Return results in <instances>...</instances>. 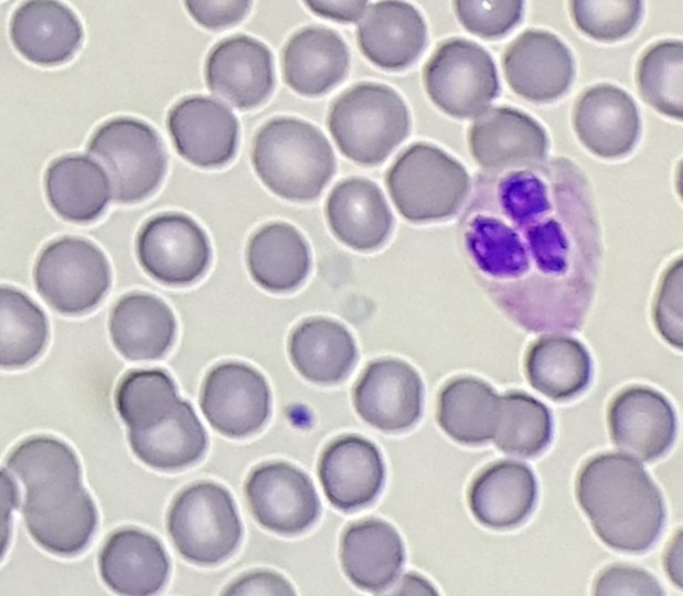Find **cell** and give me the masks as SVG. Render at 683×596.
<instances>
[{
  "label": "cell",
  "mask_w": 683,
  "mask_h": 596,
  "mask_svg": "<svg viewBox=\"0 0 683 596\" xmlns=\"http://www.w3.org/2000/svg\"><path fill=\"white\" fill-rule=\"evenodd\" d=\"M288 353L305 379L321 385L344 380L357 359L355 341L349 330L323 317L309 318L292 330Z\"/></svg>",
  "instance_id": "1f68e13d"
},
{
  "label": "cell",
  "mask_w": 683,
  "mask_h": 596,
  "mask_svg": "<svg viewBox=\"0 0 683 596\" xmlns=\"http://www.w3.org/2000/svg\"><path fill=\"white\" fill-rule=\"evenodd\" d=\"M9 34L24 58L42 66L70 61L84 40L83 25L75 12L53 0L21 3L12 13Z\"/></svg>",
  "instance_id": "603a6c76"
},
{
  "label": "cell",
  "mask_w": 683,
  "mask_h": 596,
  "mask_svg": "<svg viewBox=\"0 0 683 596\" xmlns=\"http://www.w3.org/2000/svg\"><path fill=\"white\" fill-rule=\"evenodd\" d=\"M326 216L334 236L346 246L367 252L384 244L393 228V215L373 181L351 177L330 192Z\"/></svg>",
  "instance_id": "4316f807"
},
{
  "label": "cell",
  "mask_w": 683,
  "mask_h": 596,
  "mask_svg": "<svg viewBox=\"0 0 683 596\" xmlns=\"http://www.w3.org/2000/svg\"><path fill=\"white\" fill-rule=\"evenodd\" d=\"M609 435L626 455L650 462L663 457L676 436V415L670 401L647 385L620 390L607 409Z\"/></svg>",
  "instance_id": "e0dca14e"
},
{
  "label": "cell",
  "mask_w": 683,
  "mask_h": 596,
  "mask_svg": "<svg viewBox=\"0 0 683 596\" xmlns=\"http://www.w3.org/2000/svg\"><path fill=\"white\" fill-rule=\"evenodd\" d=\"M470 152L487 172L535 169L543 163L548 139L543 126L513 107H492L479 115L468 132Z\"/></svg>",
  "instance_id": "2e32d148"
},
{
  "label": "cell",
  "mask_w": 683,
  "mask_h": 596,
  "mask_svg": "<svg viewBox=\"0 0 683 596\" xmlns=\"http://www.w3.org/2000/svg\"><path fill=\"white\" fill-rule=\"evenodd\" d=\"M38 294L55 311L81 316L96 308L111 285L104 252L78 236H62L45 245L34 267Z\"/></svg>",
  "instance_id": "9c48e42d"
},
{
  "label": "cell",
  "mask_w": 683,
  "mask_h": 596,
  "mask_svg": "<svg viewBox=\"0 0 683 596\" xmlns=\"http://www.w3.org/2000/svg\"><path fill=\"white\" fill-rule=\"evenodd\" d=\"M204 77L213 94L235 108L252 109L274 89L271 52L265 43L246 34L225 38L210 50Z\"/></svg>",
  "instance_id": "d6986e66"
},
{
  "label": "cell",
  "mask_w": 683,
  "mask_h": 596,
  "mask_svg": "<svg viewBox=\"0 0 683 596\" xmlns=\"http://www.w3.org/2000/svg\"><path fill=\"white\" fill-rule=\"evenodd\" d=\"M328 128L346 158L375 166L408 136L410 117L405 102L392 87L363 82L332 103Z\"/></svg>",
  "instance_id": "5b68a950"
},
{
  "label": "cell",
  "mask_w": 683,
  "mask_h": 596,
  "mask_svg": "<svg viewBox=\"0 0 683 596\" xmlns=\"http://www.w3.org/2000/svg\"><path fill=\"white\" fill-rule=\"evenodd\" d=\"M463 244L483 291L530 332L579 330L593 306L601 242L579 175L519 169L481 187Z\"/></svg>",
  "instance_id": "6da1fadb"
},
{
  "label": "cell",
  "mask_w": 683,
  "mask_h": 596,
  "mask_svg": "<svg viewBox=\"0 0 683 596\" xmlns=\"http://www.w3.org/2000/svg\"><path fill=\"white\" fill-rule=\"evenodd\" d=\"M455 12L461 25L485 40L504 36L523 17V1H455Z\"/></svg>",
  "instance_id": "60d3db41"
},
{
  "label": "cell",
  "mask_w": 683,
  "mask_h": 596,
  "mask_svg": "<svg viewBox=\"0 0 683 596\" xmlns=\"http://www.w3.org/2000/svg\"><path fill=\"white\" fill-rule=\"evenodd\" d=\"M6 466L24 487L21 512L33 541L57 556L84 552L97 531L98 512L74 449L58 438L35 435L13 447Z\"/></svg>",
  "instance_id": "7a4b0ae2"
},
{
  "label": "cell",
  "mask_w": 683,
  "mask_h": 596,
  "mask_svg": "<svg viewBox=\"0 0 683 596\" xmlns=\"http://www.w3.org/2000/svg\"><path fill=\"white\" fill-rule=\"evenodd\" d=\"M281 64L285 83L302 96L314 97L328 93L344 79L350 54L337 32L310 25L288 40Z\"/></svg>",
  "instance_id": "f1b7e54d"
},
{
  "label": "cell",
  "mask_w": 683,
  "mask_h": 596,
  "mask_svg": "<svg viewBox=\"0 0 683 596\" xmlns=\"http://www.w3.org/2000/svg\"><path fill=\"white\" fill-rule=\"evenodd\" d=\"M87 152L107 173L114 199L134 204L160 187L167 171V155L157 130L132 117H115L90 136Z\"/></svg>",
  "instance_id": "ba28073f"
},
{
  "label": "cell",
  "mask_w": 683,
  "mask_h": 596,
  "mask_svg": "<svg viewBox=\"0 0 683 596\" xmlns=\"http://www.w3.org/2000/svg\"><path fill=\"white\" fill-rule=\"evenodd\" d=\"M318 476L334 508L354 511L377 498L385 481V465L374 443L355 434L342 435L323 448Z\"/></svg>",
  "instance_id": "ffe728a7"
},
{
  "label": "cell",
  "mask_w": 683,
  "mask_h": 596,
  "mask_svg": "<svg viewBox=\"0 0 683 596\" xmlns=\"http://www.w3.org/2000/svg\"><path fill=\"white\" fill-rule=\"evenodd\" d=\"M683 43L658 41L641 54L636 83L641 98L659 113L682 119Z\"/></svg>",
  "instance_id": "f35d334b"
},
{
  "label": "cell",
  "mask_w": 683,
  "mask_h": 596,
  "mask_svg": "<svg viewBox=\"0 0 683 596\" xmlns=\"http://www.w3.org/2000/svg\"><path fill=\"white\" fill-rule=\"evenodd\" d=\"M361 52L374 65L388 71L410 66L427 44V26L420 12L404 1L372 4L356 30Z\"/></svg>",
  "instance_id": "d4e9b609"
},
{
  "label": "cell",
  "mask_w": 683,
  "mask_h": 596,
  "mask_svg": "<svg viewBox=\"0 0 683 596\" xmlns=\"http://www.w3.org/2000/svg\"><path fill=\"white\" fill-rule=\"evenodd\" d=\"M136 255L142 269L157 281L189 286L201 279L212 260L206 232L191 216L163 212L148 219L136 237Z\"/></svg>",
  "instance_id": "8fae6325"
},
{
  "label": "cell",
  "mask_w": 683,
  "mask_h": 596,
  "mask_svg": "<svg viewBox=\"0 0 683 596\" xmlns=\"http://www.w3.org/2000/svg\"><path fill=\"white\" fill-rule=\"evenodd\" d=\"M575 494L596 535L616 551L647 552L663 531L662 492L643 466L626 454L588 459L578 471Z\"/></svg>",
  "instance_id": "3957f363"
},
{
  "label": "cell",
  "mask_w": 683,
  "mask_h": 596,
  "mask_svg": "<svg viewBox=\"0 0 683 596\" xmlns=\"http://www.w3.org/2000/svg\"><path fill=\"white\" fill-rule=\"evenodd\" d=\"M554 434L553 416L540 400L517 390L500 397V416L493 443L502 453L535 458L547 449Z\"/></svg>",
  "instance_id": "8d00e7d4"
},
{
  "label": "cell",
  "mask_w": 683,
  "mask_h": 596,
  "mask_svg": "<svg viewBox=\"0 0 683 596\" xmlns=\"http://www.w3.org/2000/svg\"><path fill=\"white\" fill-rule=\"evenodd\" d=\"M190 15L209 30H222L241 22L250 10V1H185Z\"/></svg>",
  "instance_id": "ee69618b"
},
{
  "label": "cell",
  "mask_w": 683,
  "mask_h": 596,
  "mask_svg": "<svg viewBox=\"0 0 683 596\" xmlns=\"http://www.w3.org/2000/svg\"><path fill=\"white\" fill-rule=\"evenodd\" d=\"M359 416L374 428L397 433L421 417L424 385L418 372L399 359H380L366 365L353 389Z\"/></svg>",
  "instance_id": "5bb4252c"
},
{
  "label": "cell",
  "mask_w": 683,
  "mask_h": 596,
  "mask_svg": "<svg viewBox=\"0 0 683 596\" xmlns=\"http://www.w3.org/2000/svg\"><path fill=\"white\" fill-rule=\"evenodd\" d=\"M181 398L172 376L162 369L128 371L118 382L114 402L128 430L150 428L168 417Z\"/></svg>",
  "instance_id": "74e56055"
},
{
  "label": "cell",
  "mask_w": 683,
  "mask_h": 596,
  "mask_svg": "<svg viewBox=\"0 0 683 596\" xmlns=\"http://www.w3.org/2000/svg\"><path fill=\"white\" fill-rule=\"evenodd\" d=\"M108 329L116 350L128 361H153L172 348L177 320L171 308L156 295L132 291L114 305Z\"/></svg>",
  "instance_id": "83f0119b"
},
{
  "label": "cell",
  "mask_w": 683,
  "mask_h": 596,
  "mask_svg": "<svg viewBox=\"0 0 683 596\" xmlns=\"http://www.w3.org/2000/svg\"><path fill=\"white\" fill-rule=\"evenodd\" d=\"M252 163L262 182L289 201L318 198L335 171L332 147L322 131L295 117H276L256 132Z\"/></svg>",
  "instance_id": "277c9868"
},
{
  "label": "cell",
  "mask_w": 683,
  "mask_h": 596,
  "mask_svg": "<svg viewBox=\"0 0 683 596\" xmlns=\"http://www.w3.org/2000/svg\"><path fill=\"white\" fill-rule=\"evenodd\" d=\"M385 181L399 214L415 223L453 216L471 185L462 163L428 142H415L404 150Z\"/></svg>",
  "instance_id": "8992f818"
},
{
  "label": "cell",
  "mask_w": 683,
  "mask_h": 596,
  "mask_svg": "<svg viewBox=\"0 0 683 596\" xmlns=\"http://www.w3.org/2000/svg\"><path fill=\"white\" fill-rule=\"evenodd\" d=\"M246 262L252 278L274 292L296 289L311 268L307 241L296 227L285 222L268 223L250 236Z\"/></svg>",
  "instance_id": "e575fe53"
},
{
  "label": "cell",
  "mask_w": 683,
  "mask_h": 596,
  "mask_svg": "<svg viewBox=\"0 0 683 596\" xmlns=\"http://www.w3.org/2000/svg\"><path fill=\"white\" fill-rule=\"evenodd\" d=\"M200 408L223 436L241 439L258 432L270 415V390L264 375L239 361H224L206 373Z\"/></svg>",
  "instance_id": "7c38bea8"
},
{
  "label": "cell",
  "mask_w": 683,
  "mask_h": 596,
  "mask_svg": "<svg viewBox=\"0 0 683 596\" xmlns=\"http://www.w3.org/2000/svg\"><path fill=\"white\" fill-rule=\"evenodd\" d=\"M570 17L576 28L599 42H617L630 35L643 13L636 0L570 1Z\"/></svg>",
  "instance_id": "ab89813d"
},
{
  "label": "cell",
  "mask_w": 683,
  "mask_h": 596,
  "mask_svg": "<svg viewBox=\"0 0 683 596\" xmlns=\"http://www.w3.org/2000/svg\"><path fill=\"white\" fill-rule=\"evenodd\" d=\"M167 128L177 152L200 168H220L235 156L239 125L233 111L221 102L191 95L175 103L168 113Z\"/></svg>",
  "instance_id": "ac0fdd59"
},
{
  "label": "cell",
  "mask_w": 683,
  "mask_h": 596,
  "mask_svg": "<svg viewBox=\"0 0 683 596\" xmlns=\"http://www.w3.org/2000/svg\"><path fill=\"white\" fill-rule=\"evenodd\" d=\"M244 494L254 519L281 535H297L320 517L321 504L312 480L286 461L255 467L244 483Z\"/></svg>",
  "instance_id": "4fadbf2b"
},
{
  "label": "cell",
  "mask_w": 683,
  "mask_h": 596,
  "mask_svg": "<svg viewBox=\"0 0 683 596\" xmlns=\"http://www.w3.org/2000/svg\"><path fill=\"white\" fill-rule=\"evenodd\" d=\"M652 319L659 334L682 349V258L663 272L653 300Z\"/></svg>",
  "instance_id": "b9f144b4"
},
{
  "label": "cell",
  "mask_w": 683,
  "mask_h": 596,
  "mask_svg": "<svg viewBox=\"0 0 683 596\" xmlns=\"http://www.w3.org/2000/svg\"><path fill=\"white\" fill-rule=\"evenodd\" d=\"M97 563L103 582L120 595H154L166 586L171 573V560L161 541L132 526L108 535Z\"/></svg>",
  "instance_id": "7402d4cb"
},
{
  "label": "cell",
  "mask_w": 683,
  "mask_h": 596,
  "mask_svg": "<svg viewBox=\"0 0 683 596\" xmlns=\"http://www.w3.org/2000/svg\"><path fill=\"white\" fill-rule=\"evenodd\" d=\"M499 416V394L479 377H452L438 393L437 423L445 434L459 444L478 446L492 440Z\"/></svg>",
  "instance_id": "836d02e7"
},
{
  "label": "cell",
  "mask_w": 683,
  "mask_h": 596,
  "mask_svg": "<svg viewBox=\"0 0 683 596\" xmlns=\"http://www.w3.org/2000/svg\"><path fill=\"white\" fill-rule=\"evenodd\" d=\"M44 190L53 211L76 224L99 219L113 192L103 167L83 155H64L54 159L44 174Z\"/></svg>",
  "instance_id": "f546056e"
},
{
  "label": "cell",
  "mask_w": 683,
  "mask_h": 596,
  "mask_svg": "<svg viewBox=\"0 0 683 596\" xmlns=\"http://www.w3.org/2000/svg\"><path fill=\"white\" fill-rule=\"evenodd\" d=\"M423 82L431 102L453 118L479 116L499 94L497 67L478 43L452 38L435 50Z\"/></svg>",
  "instance_id": "30bf717a"
},
{
  "label": "cell",
  "mask_w": 683,
  "mask_h": 596,
  "mask_svg": "<svg viewBox=\"0 0 683 596\" xmlns=\"http://www.w3.org/2000/svg\"><path fill=\"white\" fill-rule=\"evenodd\" d=\"M1 339L0 364L4 370L24 368L44 351L49 320L41 307L23 291L2 286L0 289Z\"/></svg>",
  "instance_id": "d590c367"
},
{
  "label": "cell",
  "mask_w": 683,
  "mask_h": 596,
  "mask_svg": "<svg viewBox=\"0 0 683 596\" xmlns=\"http://www.w3.org/2000/svg\"><path fill=\"white\" fill-rule=\"evenodd\" d=\"M306 6L322 18L339 22H356L366 9V1H306Z\"/></svg>",
  "instance_id": "bcb514c9"
},
{
  "label": "cell",
  "mask_w": 683,
  "mask_h": 596,
  "mask_svg": "<svg viewBox=\"0 0 683 596\" xmlns=\"http://www.w3.org/2000/svg\"><path fill=\"white\" fill-rule=\"evenodd\" d=\"M503 74L511 89L536 104H547L570 88L575 61L569 47L554 33L529 29L505 49Z\"/></svg>",
  "instance_id": "9a60e30c"
},
{
  "label": "cell",
  "mask_w": 683,
  "mask_h": 596,
  "mask_svg": "<svg viewBox=\"0 0 683 596\" xmlns=\"http://www.w3.org/2000/svg\"><path fill=\"white\" fill-rule=\"evenodd\" d=\"M573 127L594 155L618 159L630 153L641 131L639 109L625 89L598 84L584 91L573 108Z\"/></svg>",
  "instance_id": "44dd1931"
},
{
  "label": "cell",
  "mask_w": 683,
  "mask_h": 596,
  "mask_svg": "<svg viewBox=\"0 0 683 596\" xmlns=\"http://www.w3.org/2000/svg\"><path fill=\"white\" fill-rule=\"evenodd\" d=\"M596 595H664L658 579L648 571L623 564H612L597 576Z\"/></svg>",
  "instance_id": "7bdbcfd3"
},
{
  "label": "cell",
  "mask_w": 683,
  "mask_h": 596,
  "mask_svg": "<svg viewBox=\"0 0 683 596\" xmlns=\"http://www.w3.org/2000/svg\"><path fill=\"white\" fill-rule=\"evenodd\" d=\"M167 531L188 562L213 566L230 558L243 539L234 499L220 483L202 480L183 488L167 513Z\"/></svg>",
  "instance_id": "52a82bcc"
},
{
  "label": "cell",
  "mask_w": 683,
  "mask_h": 596,
  "mask_svg": "<svg viewBox=\"0 0 683 596\" xmlns=\"http://www.w3.org/2000/svg\"><path fill=\"white\" fill-rule=\"evenodd\" d=\"M393 594H419V595H437L435 587L421 576L416 574H406L394 587Z\"/></svg>",
  "instance_id": "7dc6e473"
},
{
  "label": "cell",
  "mask_w": 683,
  "mask_h": 596,
  "mask_svg": "<svg viewBox=\"0 0 683 596\" xmlns=\"http://www.w3.org/2000/svg\"><path fill=\"white\" fill-rule=\"evenodd\" d=\"M224 595H295L294 587L274 571H253L234 579Z\"/></svg>",
  "instance_id": "f6af8a7d"
},
{
  "label": "cell",
  "mask_w": 683,
  "mask_h": 596,
  "mask_svg": "<svg viewBox=\"0 0 683 596\" xmlns=\"http://www.w3.org/2000/svg\"><path fill=\"white\" fill-rule=\"evenodd\" d=\"M339 556L346 577L360 589L380 593L397 579L404 561V543L388 522L367 518L343 531Z\"/></svg>",
  "instance_id": "484cf974"
},
{
  "label": "cell",
  "mask_w": 683,
  "mask_h": 596,
  "mask_svg": "<svg viewBox=\"0 0 683 596\" xmlns=\"http://www.w3.org/2000/svg\"><path fill=\"white\" fill-rule=\"evenodd\" d=\"M132 453L148 467L160 471H179L199 462L209 446L207 433L189 401L157 425L143 430H128Z\"/></svg>",
  "instance_id": "d6a6232c"
},
{
  "label": "cell",
  "mask_w": 683,
  "mask_h": 596,
  "mask_svg": "<svg viewBox=\"0 0 683 596\" xmlns=\"http://www.w3.org/2000/svg\"><path fill=\"white\" fill-rule=\"evenodd\" d=\"M530 385L555 402L570 401L591 383L594 366L587 348L564 334H546L533 341L524 356Z\"/></svg>",
  "instance_id": "4dcf8cb0"
},
{
  "label": "cell",
  "mask_w": 683,
  "mask_h": 596,
  "mask_svg": "<svg viewBox=\"0 0 683 596\" xmlns=\"http://www.w3.org/2000/svg\"><path fill=\"white\" fill-rule=\"evenodd\" d=\"M538 496L537 480L524 462L498 460L472 480L468 504L474 519L492 530H511L533 512Z\"/></svg>",
  "instance_id": "cb8c5ba5"
}]
</instances>
